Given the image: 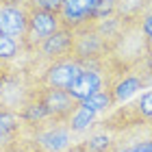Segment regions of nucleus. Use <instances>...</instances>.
<instances>
[{
    "label": "nucleus",
    "instance_id": "6ab92c4d",
    "mask_svg": "<svg viewBox=\"0 0 152 152\" xmlns=\"http://www.w3.org/2000/svg\"><path fill=\"white\" fill-rule=\"evenodd\" d=\"M70 152H85V150H83V148H78V146H76V143H74V148H72Z\"/></svg>",
    "mask_w": 152,
    "mask_h": 152
},
{
    "label": "nucleus",
    "instance_id": "20e7f679",
    "mask_svg": "<svg viewBox=\"0 0 152 152\" xmlns=\"http://www.w3.org/2000/svg\"><path fill=\"white\" fill-rule=\"evenodd\" d=\"M59 28H63L59 13H50V11H39V9H31V18H28V28H26V37L22 39V48L26 59L31 57L37 48L44 44L48 37H52Z\"/></svg>",
    "mask_w": 152,
    "mask_h": 152
},
{
    "label": "nucleus",
    "instance_id": "39448f33",
    "mask_svg": "<svg viewBox=\"0 0 152 152\" xmlns=\"http://www.w3.org/2000/svg\"><path fill=\"white\" fill-rule=\"evenodd\" d=\"M80 72H83V63L76 61L74 57H70V59H61V61H54V63L41 67L39 72H35V76H37V83L44 87L70 91V87L76 83Z\"/></svg>",
    "mask_w": 152,
    "mask_h": 152
},
{
    "label": "nucleus",
    "instance_id": "6e6552de",
    "mask_svg": "<svg viewBox=\"0 0 152 152\" xmlns=\"http://www.w3.org/2000/svg\"><path fill=\"white\" fill-rule=\"evenodd\" d=\"M26 139V126L18 111L0 107V152H20Z\"/></svg>",
    "mask_w": 152,
    "mask_h": 152
},
{
    "label": "nucleus",
    "instance_id": "4be33fe9",
    "mask_svg": "<svg viewBox=\"0 0 152 152\" xmlns=\"http://www.w3.org/2000/svg\"><path fill=\"white\" fill-rule=\"evenodd\" d=\"M0 107H2V98H0Z\"/></svg>",
    "mask_w": 152,
    "mask_h": 152
},
{
    "label": "nucleus",
    "instance_id": "f3484780",
    "mask_svg": "<svg viewBox=\"0 0 152 152\" xmlns=\"http://www.w3.org/2000/svg\"><path fill=\"white\" fill-rule=\"evenodd\" d=\"M63 0H33L31 9H39V11H50V13H59Z\"/></svg>",
    "mask_w": 152,
    "mask_h": 152
},
{
    "label": "nucleus",
    "instance_id": "2eb2a0df",
    "mask_svg": "<svg viewBox=\"0 0 152 152\" xmlns=\"http://www.w3.org/2000/svg\"><path fill=\"white\" fill-rule=\"evenodd\" d=\"M135 24H137V31L141 33V37L146 39V41H148V46L152 48V9L143 13V15L137 20Z\"/></svg>",
    "mask_w": 152,
    "mask_h": 152
},
{
    "label": "nucleus",
    "instance_id": "4468645a",
    "mask_svg": "<svg viewBox=\"0 0 152 152\" xmlns=\"http://www.w3.org/2000/svg\"><path fill=\"white\" fill-rule=\"evenodd\" d=\"M80 107L87 109V111H91V113H96V115H100V113L109 115L117 104L113 100L111 89H104V91H100V94H94V96H89V98H85L80 102Z\"/></svg>",
    "mask_w": 152,
    "mask_h": 152
},
{
    "label": "nucleus",
    "instance_id": "423d86ee",
    "mask_svg": "<svg viewBox=\"0 0 152 152\" xmlns=\"http://www.w3.org/2000/svg\"><path fill=\"white\" fill-rule=\"evenodd\" d=\"M128 143H130V139L126 135H122L117 130L104 126L102 122H98L85 137H80L76 141V146L83 148L85 152H120Z\"/></svg>",
    "mask_w": 152,
    "mask_h": 152
},
{
    "label": "nucleus",
    "instance_id": "a211bd4d",
    "mask_svg": "<svg viewBox=\"0 0 152 152\" xmlns=\"http://www.w3.org/2000/svg\"><path fill=\"white\" fill-rule=\"evenodd\" d=\"M2 2H9V4H20V7H28V9H31V2H33V0H2Z\"/></svg>",
    "mask_w": 152,
    "mask_h": 152
},
{
    "label": "nucleus",
    "instance_id": "0eeeda50",
    "mask_svg": "<svg viewBox=\"0 0 152 152\" xmlns=\"http://www.w3.org/2000/svg\"><path fill=\"white\" fill-rule=\"evenodd\" d=\"M37 94L44 107L48 109V115H50L52 122H61L67 124L70 117L74 115V111L78 109V100H74L67 91L63 89H52V87H44L37 83Z\"/></svg>",
    "mask_w": 152,
    "mask_h": 152
},
{
    "label": "nucleus",
    "instance_id": "f257e3e1",
    "mask_svg": "<svg viewBox=\"0 0 152 152\" xmlns=\"http://www.w3.org/2000/svg\"><path fill=\"white\" fill-rule=\"evenodd\" d=\"M78 141L67 124L50 122L35 130H26V139L20 152H70Z\"/></svg>",
    "mask_w": 152,
    "mask_h": 152
},
{
    "label": "nucleus",
    "instance_id": "412c9836",
    "mask_svg": "<svg viewBox=\"0 0 152 152\" xmlns=\"http://www.w3.org/2000/svg\"><path fill=\"white\" fill-rule=\"evenodd\" d=\"M150 137H152V126H150Z\"/></svg>",
    "mask_w": 152,
    "mask_h": 152
},
{
    "label": "nucleus",
    "instance_id": "9d476101",
    "mask_svg": "<svg viewBox=\"0 0 152 152\" xmlns=\"http://www.w3.org/2000/svg\"><path fill=\"white\" fill-rule=\"evenodd\" d=\"M28 18H31L28 7L9 4L0 0V33L2 35L22 41L26 37V28H28Z\"/></svg>",
    "mask_w": 152,
    "mask_h": 152
},
{
    "label": "nucleus",
    "instance_id": "dca6fc26",
    "mask_svg": "<svg viewBox=\"0 0 152 152\" xmlns=\"http://www.w3.org/2000/svg\"><path fill=\"white\" fill-rule=\"evenodd\" d=\"M120 152H152V137H141L137 141H130Z\"/></svg>",
    "mask_w": 152,
    "mask_h": 152
},
{
    "label": "nucleus",
    "instance_id": "1a4fd4ad",
    "mask_svg": "<svg viewBox=\"0 0 152 152\" xmlns=\"http://www.w3.org/2000/svg\"><path fill=\"white\" fill-rule=\"evenodd\" d=\"M100 0H63L61 4V22L65 28L70 31H78L83 26L94 24V15L98 9Z\"/></svg>",
    "mask_w": 152,
    "mask_h": 152
},
{
    "label": "nucleus",
    "instance_id": "ddd939ff",
    "mask_svg": "<svg viewBox=\"0 0 152 152\" xmlns=\"http://www.w3.org/2000/svg\"><path fill=\"white\" fill-rule=\"evenodd\" d=\"M98 115L91 113V111H87V109H83L80 107V102H78V109L74 111V115L70 117V122H67V126H70L72 130V135L76 137V139H80V137H85L89 130H91L96 124H98Z\"/></svg>",
    "mask_w": 152,
    "mask_h": 152
},
{
    "label": "nucleus",
    "instance_id": "9b49d317",
    "mask_svg": "<svg viewBox=\"0 0 152 152\" xmlns=\"http://www.w3.org/2000/svg\"><path fill=\"white\" fill-rule=\"evenodd\" d=\"M24 57L26 54H24L22 41H18L13 37H7V35L0 33V76H4L7 72L20 67Z\"/></svg>",
    "mask_w": 152,
    "mask_h": 152
},
{
    "label": "nucleus",
    "instance_id": "f03ea898",
    "mask_svg": "<svg viewBox=\"0 0 152 152\" xmlns=\"http://www.w3.org/2000/svg\"><path fill=\"white\" fill-rule=\"evenodd\" d=\"M72 57L76 61H80L83 65L98 63V61H107V59L113 57V46L100 35L94 24H89V26H83V28L74 31Z\"/></svg>",
    "mask_w": 152,
    "mask_h": 152
},
{
    "label": "nucleus",
    "instance_id": "f8f14e48",
    "mask_svg": "<svg viewBox=\"0 0 152 152\" xmlns=\"http://www.w3.org/2000/svg\"><path fill=\"white\" fill-rule=\"evenodd\" d=\"M150 9H152V0H115V15L130 24H135Z\"/></svg>",
    "mask_w": 152,
    "mask_h": 152
},
{
    "label": "nucleus",
    "instance_id": "7ed1b4c3",
    "mask_svg": "<svg viewBox=\"0 0 152 152\" xmlns=\"http://www.w3.org/2000/svg\"><path fill=\"white\" fill-rule=\"evenodd\" d=\"M72 52H74V31L63 26L28 57V67L33 72H37V67H46L61 59H70Z\"/></svg>",
    "mask_w": 152,
    "mask_h": 152
},
{
    "label": "nucleus",
    "instance_id": "aec40b11",
    "mask_svg": "<svg viewBox=\"0 0 152 152\" xmlns=\"http://www.w3.org/2000/svg\"><path fill=\"white\" fill-rule=\"evenodd\" d=\"M150 76H152V57H150Z\"/></svg>",
    "mask_w": 152,
    "mask_h": 152
}]
</instances>
